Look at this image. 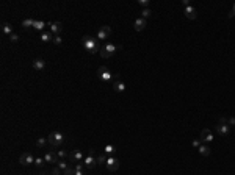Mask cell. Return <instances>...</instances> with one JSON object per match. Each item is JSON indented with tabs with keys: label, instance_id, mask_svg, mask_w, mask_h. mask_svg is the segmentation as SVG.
Returning <instances> with one entry per match:
<instances>
[{
	"label": "cell",
	"instance_id": "1",
	"mask_svg": "<svg viewBox=\"0 0 235 175\" xmlns=\"http://www.w3.org/2000/svg\"><path fill=\"white\" fill-rule=\"evenodd\" d=\"M82 45L85 47V50H88L89 53H97V52H100V47H99L97 41L94 39V38H91V36H83V38H82Z\"/></svg>",
	"mask_w": 235,
	"mask_h": 175
},
{
	"label": "cell",
	"instance_id": "2",
	"mask_svg": "<svg viewBox=\"0 0 235 175\" xmlns=\"http://www.w3.org/2000/svg\"><path fill=\"white\" fill-rule=\"evenodd\" d=\"M47 141H49V144L52 147H60L64 141V136L60 133V131H52L49 136H47Z\"/></svg>",
	"mask_w": 235,
	"mask_h": 175
},
{
	"label": "cell",
	"instance_id": "3",
	"mask_svg": "<svg viewBox=\"0 0 235 175\" xmlns=\"http://www.w3.org/2000/svg\"><path fill=\"white\" fill-rule=\"evenodd\" d=\"M97 164V156H96V150L94 148H89L88 152V156H85V166L88 169H94Z\"/></svg>",
	"mask_w": 235,
	"mask_h": 175
},
{
	"label": "cell",
	"instance_id": "4",
	"mask_svg": "<svg viewBox=\"0 0 235 175\" xmlns=\"http://www.w3.org/2000/svg\"><path fill=\"white\" fill-rule=\"evenodd\" d=\"M97 77H99L102 81H110L114 75H111V72H110L105 66H100V67L97 69Z\"/></svg>",
	"mask_w": 235,
	"mask_h": 175
},
{
	"label": "cell",
	"instance_id": "5",
	"mask_svg": "<svg viewBox=\"0 0 235 175\" xmlns=\"http://www.w3.org/2000/svg\"><path fill=\"white\" fill-rule=\"evenodd\" d=\"M35 160H36V158H35L32 153L25 152V153H22V155H20L19 163H20L22 166H30V164H33V163H35Z\"/></svg>",
	"mask_w": 235,
	"mask_h": 175
},
{
	"label": "cell",
	"instance_id": "6",
	"mask_svg": "<svg viewBox=\"0 0 235 175\" xmlns=\"http://www.w3.org/2000/svg\"><path fill=\"white\" fill-rule=\"evenodd\" d=\"M105 166H107V169H108L110 172H114V170L119 169V160H118L116 156H108Z\"/></svg>",
	"mask_w": 235,
	"mask_h": 175
},
{
	"label": "cell",
	"instance_id": "7",
	"mask_svg": "<svg viewBox=\"0 0 235 175\" xmlns=\"http://www.w3.org/2000/svg\"><path fill=\"white\" fill-rule=\"evenodd\" d=\"M67 158H69V161L70 163H82V160H83V153L80 152V150H72L69 155H67Z\"/></svg>",
	"mask_w": 235,
	"mask_h": 175
},
{
	"label": "cell",
	"instance_id": "8",
	"mask_svg": "<svg viewBox=\"0 0 235 175\" xmlns=\"http://www.w3.org/2000/svg\"><path fill=\"white\" fill-rule=\"evenodd\" d=\"M216 133L220 136H227L230 133V125H227V123H218L216 125Z\"/></svg>",
	"mask_w": 235,
	"mask_h": 175
},
{
	"label": "cell",
	"instance_id": "9",
	"mask_svg": "<svg viewBox=\"0 0 235 175\" xmlns=\"http://www.w3.org/2000/svg\"><path fill=\"white\" fill-rule=\"evenodd\" d=\"M110 35H111V28L108 27V25H102L100 30L97 31V38L99 39H107V38H110Z\"/></svg>",
	"mask_w": 235,
	"mask_h": 175
},
{
	"label": "cell",
	"instance_id": "10",
	"mask_svg": "<svg viewBox=\"0 0 235 175\" xmlns=\"http://www.w3.org/2000/svg\"><path fill=\"white\" fill-rule=\"evenodd\" d=\"M201 141H202L204 144H208V142L213 141V135H212V131H210L208 128H204V130L201 131Z\"/></svg>",
	"mask_w": 235,
	"mask_h": 175
},
{
	"label": "cell",
	"instance_id": "11",
	"mask_svg": "<svg viewBox=\"0 0 235 175\" xmlns=\"http://www.w3.org/2000/svg\"><path fill=\"white\" fill-rule=\"evenodd\" d=\"M113 89L116 91V92H124V89H126V85L119 80V75H114V83H113Z\"/></svg>",
	"mask_w": 235,
	"mask_h": 175
},
{
	"label": "cell",
	"instance_id": "12",
	"mask_svg": "<svg viewBox=\"0 0 235 175\" xmlns=\"http://www.w3.org/2000/svg\"><path fill=\"white\" fill-rule=\"evenodd\" d=\"M146 25H147V20L143 19V17H139V19H135V23H133V27L136 31H141V30H144L146 28Z\"/></svg>",
	"mask_w": 235,
	"mask_h": 175
},
{
	"label": "cell",
	"instance_id": "13",
	"mask_svg": "<svg viewBox=\"0 0 235 175\" xmlns=\"http://www.w3.org/2000/svg\"><path fill=\"white\" fill-rule=\"evenodd\" d=\"M185 17H186V19H190V20H194V19L198 17V13H196V10H194L191 5L185 8Z\"/></svg>",
	"mask_w": 235,
	"mask_h": 175
},
{
	"label": "cell",
	"instance_id": "14",
	"mask_svg": "<svg viewBox=\"0 0 235 175\" xmlns=\"http://www.w3.org/2000/svg\"><path fill=\"white\" fill-rule=\"evenodd\" d=\"M61 30H63L61 22H52V23H50V31L53 33V36H60Z\"/></svg>",
	"mask_w": 235,
	"mask_h": 175
},
{
	"label": "cell",
	"instance_id": "15",
	"mask_svg": "<svg viewBox=\"0 0 235 175\" xmlns=\"http://www.w3.org/2000/svg\"><path fill=\"white\" fill-rule=\"evenodd\" d=\"M44 161H45V163H58V161H60V158H58V155H57V153L49 152V153H45V155H44Z\"/></svg>",
	"mask_w": 235,
	"mask_h": 175
},
{
	"label": "cell",
	"instance_id": "16",
	"mask_svg": "<svg viewBox=\"0 0 235 175\" xmlns=\"http://www.w3.org/2000/svg\"><path fill=\"white\" fill-rule=\"evenodd\" d=\"M104 48L107 50V52H108L110 55H113L114 52H118V50H122V47H121V45H114V44H105V45H104Z\"/></svg>",
	"mask_w": 235,
	"mask_h": 175
},
{
	"label": "cell",
	"instance_id": "17",
	"mask_svg": "<svg viewBox=\"0 0 235 175\" xmlns=\"http://www.w3.org/2000/svg\"><path fill=\"white\" fill-rule=\"evenodd\" d=\"M45 67V61L42 60V58H36L35 61H33V69L35 70H42Z\"/></svg>",
	"mask_w": 235,
	"mask_h": 175
},
{
	"label": "cell",
	"instance_id": "18",
	"mask_svg": "<svg viewBox=\"0 0 235 175\" xmlns=\"http://www.w3.org/2000/svg\"><path fill=\"white\" fill-rule=\"evenodd\" d=\"M41 41H42V42H50V41H53V33H52V31H42Z\"/></svg>",
	"mask_w": 235,
	"mask_h": 175
},
{
	"label": "cell",
	"instance_id": "19",
	"mask_svg": "<svg viewBox=\"0 0 235 175\" xmlns=\"http://www.w3.org/2000/svg\"><path fill=\"white\" fill-rule=\"evenodd\" d=\"M198 150H199V153H201L202 156H208V155H210V145H208V144H201V147H199Z\"/></svg>",
	"mask_w": 235,
	"mask_h": 175
},
{
	"label": "cell",
	"instance_id": "20",
	"mask_svg": "<svg viewBox=\"0 0 235 175\" xmlns=\"http://www.w3.org/2000/svg\"><path fill=\"white\" fill-rule=\"evenodd\" d=\"M2 31H3V35H6V36H11V35H13V27H11V23L5 22V23L2 25Z\"/></svg>",
	"mask_w": 235,
	"mask_h": 175
},
{
	"label": "cell",
	"instance_id": "21",
	"mask_svg": "<svg viewBox=\"0 0 235 175\" xmlns=\"http://www.w3.org/2000/svg\"><path fill=\"white\" fill-rule=\"evenodd\" d=\"M33 27H35V30H44V28L47 27V23H45V22H42V20H35Z\"/></svg>",
	"mask_w": 235,
	"mask_h": 175
},
{
	"label": "cell",
	"instance_id": "22",
	"mask_svg": "<svg viewBox=\"0 0 235 175\" xmlns=\"http://www.w3.org/2000/svg\"><path fill=\"white\" fill-rule=\"evenodd\" d=\"M47 142H49V141H47V138H38V139H36V147L44 148V147L47 145Z\"/></svg>",
	"mask_w": 235,
	"mask_h": 175
},
{
	"label": "cell",
	"instance_id": "23",
	"mask_svg": "<svg viewBox=\"0 0 235 175\" xmlns=\"http://www.w3.org/2000/svg\"><path fill=\"white\" fill-rule=\"evenodd\" d=\"M107 160H108V156H107L105 153H100V155H97V164H99V166H104V164H107Z\"/></svg>",
	"mask_w": 235,
	"mask_h": 175
},
{
	"label": "cell",
	"instance_id": "24",
	"mask_svg": "<svg viewBox=\"0 0 235 175\" xmlns=\"http://www.w3.org/2000/svg\"><path fill=\"white\" fill-rule=\"evenodd\" d=\"M33 23H35L33 19H25V20H22V27L24 28H30V27H33Z\"/></svg>",
	"mask_w": 235,
	"mask_h": 175
},
{
	"label": "cell",
	"instance_id": "25",
	"mask_svg": "<svg viewBox=\"0 0 235 175\" xmlns=\"http://www.w3.org/2000/svg\"><path fill=\"white\" fill-rule=\"evenodd\" d=\"M104 152H105V155H113L114 153V147L111 145V144H108V145H105V148H104Z\"/></svg>",
	"mask_w": 235,
	"mask_h": 175
},
{
	"label": "cell",
	"instance_id": "26",
	"mask_svg": "<svg viewBox=\"0 0 235 175\" xmlns=\"http://www.w3.org/2000/svg\"><path fill=\"white\" fill-rule=\"evenodd\" d=\"M57 167L61 169V170H66V169L69 167V164H67L66 161H58V163H57Z\"/></svg>",
	"mask_w": 235,
	"mask_h": 175
},
{
	"label": "cell",
	"instance_id": "27",
	"mask_svg": "<svg viewBox=\"0 0 235 175\" xmlns=\"http://www.w3.org/2000/svg\"><path fill=\"white\" fill-rule=\"evenodd\" d=\"M63 173H64V175H75V169H74L72 166H69L66 170H63Z\"/></svg>",
	"mask_w": 235,
	"mask_h": 175
},
{
	"label": "cell",
	"instance_id": "28",
	"mask_svg": "<svg viewBox=\"0 0 235 175\" xmlns=\"http://www.w3.org/2000/svg\"><path fill=\"white\" fill-rule=\"evenodd\" d=\"M99 55H100V56H102V58H105V60H107V58H110V56H111V55H110V53H108V52H107V50H105V48H100V52H99Z\"/></svg>",
	"mask_w": 235,
	"mask_h": 175
},
{
	"label": "cell",
	"instance_id": "29",
	"mask_svg": "<svg viewBox=\"0 0 235 175\" xmlns=\"http://www.w3.org/2000/svg\"><path fill=\"white\" fill-rule=\"evenodd\" d=\"M57 155H58V158H61V160H63V158H66L69 153L66 152V150H58V152H57Z\"/></svg>",
	"mask_w": 235,
	"mask_h": 175
},
{
	"label": "cell",
	"instance_id": "30",
	"mask_svg": "<svg viewBox=\"0 0 235 175\" xmlns=\"http://www.w3.org/2000/svg\"><path fill=\"white\" fill-rule=\"evenodd\" d=\"M141 14H143V19H146V17L151 16V10H149V8H144L143 11H141Z\"/></svg>",
	"mask_w": 235,
	"mask_h": 175
},
{
	"label": "cell",
	"instance_id": "31",
	"mask_svg": "<svg viewBox=\"0 0 235 175\" xmlns=\"http://www.w3.org/2000/svg\"><path fill=\"white\" fill-rule=\"evenodd\" d=\"M44 163H45L44 158H36V160H35V166H38V167H41Z\"/></svg>",
	"mask_w": 235,
	"mask_h": 175
},
{
	"label": "cell",
	"instance_id": "32",
	"mask_svg": "<svg viewBox=\"0 0 235 175\" xmlns=\"http://www.w3.org/2000/svg\"><path fill=\"white\" fill-rule=\"evenodd\" d=\"M61 42H63V39H61L60 36H53V44H57V45H61Z\"/></svg>",
	"mask_w": 235,
	"mask_h": 175
},
{
	"label": "cell",
	"instance_id": "33",
	"mask_svg": "<svg viewBox=\"0 0 235 175\" xmlns=\"http://www.w3.org/2000/svg\"><path fill=\"white\" fill-rule=\"evenodd\" d=\"M10 41H11V42H17V41H19V36H17L16 33H13V35L10 36Z\"/></svg>",
	"mask_w": 235,
	"mask_h": 175
},
{
	"label": "cell",
	"instance_id": "34",
	"mask_svg": "<svg viewBox=\"0 0 235 175\" xmlns=\"http://www.w3.org/2000/svg\"><path fill=\"white\" fill-rule=\"evenodd\" d=\"M201 144H202V141H201V139H194V141H193V147H198V148H199V147H201Z\"/></svg>",
	"mask_w": 235,
	"mask_h": 175
},
{
	"label": "cell",
	"instance_id": "35",
	"mask_svg": "<svg viewBox=\"0 0 235 175\" xmlns=\"http://www.w3.org/2000/svg\"><path fill=\"white\" fill-rule=\"evenodd\" d=\"M227 125L233 127V125H235V117H229V119H227Z\"/></svg>",
	"mask_w": 235,
	"mask_h": 175
},
{
	"label": "cell",
	"instance_id": "36",
	"mask_svg": "<svg viewBox=\"0 0 235 175\" xmlns=\"http://www.w3.org/2000/svg\"><path fill=\"white\" fill-rule=\"evenodd\" d=\"M141 6H149V0H139V2H138Z\"/></svg>",
	"mask_w": 235,
	"mask_h": 175
},
{
	"label": "cell",
	"instance_id": "37",
	"mask_svg": "<svg viewBox=\"0 0 235 175\" xmlns=\"http://www.w3.org/2000/svg\"><path fill=\"white\" fill-rule=\"evenodd\" d=\"M74 169H75V170H83V164H82V163H77V164L74 166Z\"/></svg>",
	"mask_w": 235,
	"mask_h": 175
},
{
	"label": "cell",
	"instance_id": "38",
	"mask_svg": "<svg viewBox=\"0 0 235 175\" xmlns=\"http://www.w3.org/2000/svg\"><path fill=\"white\" fill-rule=\"evenodd\" d=\"M60 170H61V169H58V167H55V169L52 170V175H60Z\"/></svg>",
	"mask_w": 235,
	"mask_h": 175
},
{
	"label": "cell",
	"instance_id": "39",
	"mask_svg": "<svg viewBox=\"0 0 235 175\" xmlns=\"http://www.w3.org/2000/svg\"><path fill=\"white\" fill-rule=\"evenodd\" d=\"M235 16V3H233V6H232V11L229 13V17H233Z\"/></svg>",
	"mask_w": 235,
	"mask_h": 175
},
{
	"label": "cell",
	"instance_id": "40",
	"mask_svg": "<svg viewBox=\"0 0 235 175\" xmlns=\"http://www.w3.org/2000/svg\"><path fill=\"white\" fill-rule=\"evenodd\" d=\"M218 123H227V119H226V117H220Z\"/></svg>",
	"mask_w": 235,
	"mask_h": 175
},
{
	"label": "cell",
	"instance_id": "41",
	"mask_svg": "<svg viewBox=\"0 0 235 175\" xmlns=\"http://www.w3.org/2000/svg\"><path fill=\"white\" fill-rule=\"evenodd\" d=\"M182 5L186 8V6H190V2H188V0H182Z\"/></svg>",
	"mask_w": 235,
	"mask_h": 175
},
{
	"label": "cell",
	"instance_id": "42",
	"mask_svg": "<svg viewBox=\"0 0 235 175\" xmlns=\"http://www.w3.org/2000/svg\"><path fill=\"white\" fill-rule=\"evenodd\" d=\"M75 175H83V170H75Z\"/></svg>",
	"mask_w": 235,
	"mask_h": 175
}]
</instances>
